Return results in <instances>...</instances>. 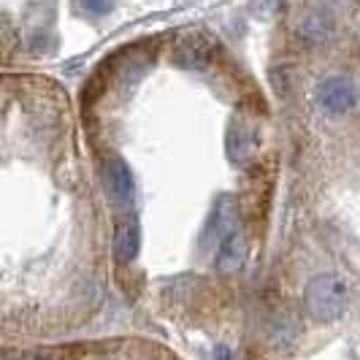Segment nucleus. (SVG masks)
I'll list each match as a JSON object with an SVG mask.
<instances>
[{"label": "nucleus", "instance_id": "3", "mask_svg": "<svg viewBox=\"0 0 360 360\" xmlns=\"http://www.w3.org/2000/svg\"><path fill=\"white\" fill-rule=\"evenodd\" d=\"M103 179H106V193L108 198L117 206H130L136 198V181L122 158H108L103 165Z\"/></svg>", "mask_w": 360, "mask_h": 360}, {"label": "nucleus", "instance_id": "8", "mask_svg": "<svg viewBox=\"0 0 360 360\" xmlns=\"http://www.w3.org/2000/svg\"><path fill=\"white\" fill-rule=\"evenodd\" d=\"M84 14H90V17H106L114 11V6H117V0H73Z\"/></svg>", "mask_w": 360, "mask_h": 360}, {"label": "nucleus", "instance_id": "7", "mask_svg": "<svg viewBox=\"0 0 360 360\" xmlns=\"http://www.w3.org/2000/svg\"><path fill=\"white\" fill-rule=\"evenodd\" d=\"M233 219H236V209H233V200H228V198H222L219 203L214 206V212H212V236H228L233 233L231 228H233Z\"/></svg>", "mask_w": 360, "mask_h": 360}, {"label": "nucleus", "instance_id": "6", "mask_svg": "<svg viewBox=\"0 0 360 360\" xmlns=\"http://www.w3.org/2000/svg\"><path fill=\"white\" fill-rule=\"evenodd\" d=\"M255 149L252 133L244 125H233L228 133V155L233 158V162H244Z\"/></svg>", "mask_w": 360, "mask_h": 360}, {"label": "nucleus", "instance_id": "9", "mask_svg": "<svg viewBox=\"0 0 360 360\" xmlns=\"http://www.w3.org/2000/svg\"><path fill=\"white\" fill-rule=\"evenodd\" d=\"M217 358H219V360H228V349H225V347H217Z\"/></svg>", "mask_w": 360, "mask_h": 360}, {"label": "nucleus", "instance_id": "5", "mask_svg": "<svg viewBox=\"0 0 360 360\" xmlns=\"http://www.w3.org/2000/svg\"><path fill=\"white\" fill-rule=\"evenodd\" d=\"M139 247H141V231H139V225L136 222L120 225L117 233H114V255L122 263H127V260H133L139 255Z\"/></svg>", "mask_w": 360, "mask_h": 360}, {"label": "nucleus", "instance_id": "4", "mask_svg": "<svg viewBox=\"0 0 360 360\" xmlns=\"http://www.w3.org/2000/svg\"><path fill=\"white\" fill-rule=\"evenodd\" d=\"M244 260H247V238L241 233H231L217 252V269L222 274H233L244 266Z\"/></svg>", "mask_w": 360, "mask_h": 360}, {"label": "nucleus", "instance_id": "1", "mask_svg": "<svg viewBox=\"0 0 360 360\" xmlns=\"http://www.w3.org/2000/svg\"><path fill=\"white\" fill-rule=\"evenodd\" d=\"M304 301H307V311L320 320V323H330L336 320L347 307V288L339 276L333 274H320L314 276L307 285L304 292Z\"/></svg>", "mask_w": 360, "mask_h": 360}, {"label": "nucleus", "instance_id": "2", "mask_svg": "<svg viewBox=\"0 0 360 360\" xmlns=\"http://www.w3.org/2000/svg\"><path fill=\"white\" fill-rule=\"evenodd\" d=\"M358 87L352 79L347 76H330L317 87V103L328 111V114H347L349 108L358 103Z\"/></svg>", "mask_w": 360, "mask_h": 360}]
</instances>
